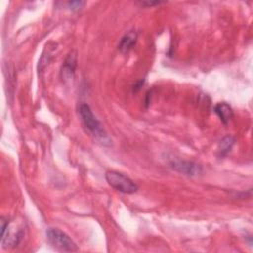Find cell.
Listing matches in <instances>:
<instances>
[{"instance_id": "6da1fadb", "label": "cell", "mask_w": 253, "mask_h": 253, "mask_svg": "<svg viewBox=\"0 0 253 253\" xmlns=\"http://www.w3.org/2000/svg\"><path fill=\"white\" fill-rule=\"evenodd\" d=\"M78 111H79V116L82 120V123L86 127V129L90 132V134L104 144H106L107 142H110V139L107 135L105 128L103 127V125L94 116L90 106L88 104L83 103L79 106Z\"/></svg>"}, {"instance_id": "7a4b0ae2", "label": "cell", "mask_w": 253, "mask_h": 253, "mask_svg": "<svg viewBox=\"0 0 253 253\" xmlns=\"http://www.w3.org/2000/svg\"><path fill=\"white\" fill-rule=\"evenodd\" d=\"M106 181L115 190L124 194H134L138 190V185L125 174L110 170L105 174Z\"/></svg>"}, {"instance_id": "3957f363", "label": "cell", "mask_w": 253, "mask_h": 253, "mask_svg": "<svg viewBox=\"0 0 253 253\" xmlns=\"http://www.w3.org/2000/svg\"><path fill=\"white\" fill-rule=\"evenodd\" d=\"M45 235L47 242L56 250L64 252H75L79 249L76 243L69 237V235L58 228H48L45 232Z\"/></svg>"}, {"instance_id": "277c9868", "label": "cell", "mask_w": 253, "mask_h": 253, "mask_svg": "<svg viewBox=\"0 0 253 253\" xmlns=\"http://www.w3.org/2000/svg\"><path fill=\"white\" fill-rule=\"evenodd\" d=\"M24 227L15 226L12 222L1 218V241L3 247H15L24 237Z\"/></svg>"}, {"instance_id": "5b68a950", "label": "cell", "mask_w": 253, "mask_h": 253, "mask_svg": "<svg viewBox=\"0 0 253 253\" xmlns=\"http://www.w3.org/2000/svg\"><path fill=\"white\" fill-rule=\"evenodd\" d=\"M170 166L174 170L187 176H197L202 172V167L192 161L173 160L170 162Z\"/></svg>"}, {"instance_id": "8992f818", "label": "cell", "mask_w": 253, "mask_h": 253, "mask_svg": "<svg viewBox=\"0 0 253 253\" xmlns=\"http://www.w3.org/2000/svg\"><path fill=\"white\" fill-rule=\"evenodd\" d=\"M77 66V54L76 51H71L65 58L61 70H60V75L63 80H70L73 78L75 69Z\"/></svg>"}, {"instance_id": "52a82bcc", "label": "cell", "mask_w": 253, "mask_h": 253, "mask_svg": "<svg viewBox=\"0 0 253 253\" xmlns=\"http://www.w3.org/2000/svg\"><path fill=\"white\" fill-rule=\"evenodd\" d=\"M136 41H137V33L134 31H129L126 34H125L124 37L121 39L118 47L123 53H126L133 47Z\"/></svg>"}, {"instance_id": "ba28073f", "label": "cell", "mask_w": 253, "mask_h": 253, "mask_svg": "<svg viewBox=\"0 0 253 253\" xmlns=\"http://www.w3.org/2000/svg\"><path fill=\"white\" fill-rule=\"evenodd\" d=\"M214 112L224 125H227L234 115L232 108L225 102L216 104L214 107Z\"/></svg>"}, {"instance_id": "9c48e42d", "label": "cell", "mask_w": 253, "mask_h": 253, "mask_svg": "<svg viewBox=\"0 0 253 253\" xmlns=\"http://www.w3.org/2000/svg\"><path fill=\"white\" fill-rule=\"evenodd\" d=\"M234 142H235V139L230 136V135H227V136H224L218 143V152H219V155L220 156H225L228 154V152L231 150L232 146L234 145Z\"/></svg>"}, {"instance_id": "30bf717a", "label": "cell", "mask_w": 253, "mask_h": 253, "mask_svg": "<svg viewBox=\"0 0 253 253\" xmlns=\"http://www.w3.org/2000/svg\"><path fill=\"white\" fill-rule=\"evenodd\" d=\"M85 5L84 1H69L67 2V6L72 11H78Z\"/></svg>"}, {"instance_id": "8fae6325", "label": "cell", "mask_w": 253, "mask_h": 253, "mask_svg": "<svg viewBox=\"0 0 253 253\" xmlns=\"http://www.w3.org/2000/svg\"><path fill=\"white\" fill-rule=\"evenodd\" d=\"M141 6H145V7H151L154 5H159L164 3L163 1H159V0H154V1H149V0H145V1H140L139 2Z\"/></svg>"}]
</instances>
